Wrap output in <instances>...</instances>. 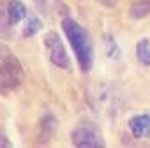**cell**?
<instances>
[{"mask_svg":"<svg viewBox=\"0 0 150 148\" xmlns=\"http://www.w3.org/2000/svg\"><path fill=\"white\" fill-rule=\"evenodd\" d=\"M23 83V67L13 55H6L0 63V95H9Z\"/></svg>","mask_w":150,"mask_h":148,"instance_id":"obj_2","label":"cell"},{"mask_svg":"<svg viewBox=\"0 0 150 148\" xmlns=\"http://www.w3.org/2000/svg\"><path fill=\"white\" fill-rule=\"evenodd\" d=\"M41 28H42L41 20H39L37 16L30 14V16H28V20H27V25H25V28H23V37H34Z\"/></svg>","mask_w":150,"mask_h":148,"instance_id":"obj_10","label":"cell"},{"mask_svg":"<svg viewBox=\"0 0 150 148\" xmlns=\"http://www.w3.org/2000/svg\"><path fill=\"white\" fill-rule=\"evenodd\" d=\"M6 11H7V16H9V21L13 23V25H18L23 18H27V6L21 2V0H9L7 2V7H6Z\"/></svg>","mask_w":150,"mask_h":148,"instance_id":"obj_7","label":"cell"},{"mask_svg":"<svg viewBox=\"0 0 150 148\" xmlns=\"http://www.w3.org/2000/svg\"><path fill=\"white\" fill-rule=\"evenodd\" d=\"M11 27L13 23L9 21V16H7V11H0V37H9V32H11Z\"/></svg>","mask_w":150,"mask_h":148,"instance_id":"obj_11","label":"cell"},{"mask_svg":"<svg viewBox=\"0 0 150 148\" xmlns=\"http://www.w3.org/2000/svg\"><path fill=\"white\" fill-rule=\"evenodd\" d=\"M44 48L48 49V56L51 60L53 65H57L58 69H69L71 62H69V55L65 51V46L60 39V35L57 32H48L44 34Z\"/></svg>","mask_w":150,"mask_h":148,"instance_id":"obj_4","label":"cell"},{"mask_svg":"<svg viewBox=\"0 0 150 148\" xmlns=\"http://www.w3.org/2000/svg\"><path fill=\"white\" fill-rule=\"evenodd\" d=\"M129 16L132 20H143L150 16V0H138L129 7Z\"/></svg>","mask_w":150,"mask_h":148,"instance_id":"obj_8","label":"cell"},{"mask_svg":"<svg viewBox=\"0 0 150 148\" xmlns=\"http://www.w3.org/2000/svg\"><path fill=\"white\" fill-rule=\"evenodd\" d=\"M0 146H11V141H7V137L4 136V134H0Z\"/></svg>","mask_w":150,"mask_h":148,"instance_id":"obj_13","label":"cell"},{"mask_svg":"<svg viewBox=\"0 0 150 148\" xmlns=\"http://www.w3.org/2000/svg\"><path fill=\"white\" fill-rule=\"evenodd\" d=\"M71 143L78 148H103L106 146L99 127L94 122H80L71 132Z\"/></svg>","mask_w":150,"mask_h":148,"instance_id":"obj_3","label":"cell"},{"mask_svg":"<svg viewBox=\"0 0 150 148\" xmlns=\"http://www.w3.org/2000/svg\"><path fill=\"white\" fill-rule=\"evenodd\" d=\"M127 127L136 139L150 137V113H143V115H136V116L129 118Z\"/></svg>","mask_w":150,"mask_h":148,"instance_id":"obj_6","label":"cell"},{"mask_svg":"<svg viewBox=\"0 0 150 148\" xmlns=\"http://www.w3.org/2000/svg\"><path fill=\"white\" fill-rule=\"evenodd\" d=\"M136 56L139 63L150 67V41L148 39H139L136 44Z\"/></svg>","mask_w":150,"mask_h":148,"instance_id":"obj_9","label":"cell"},{"mask_svg":"<svg viewBox=\"0 0 150 148\" xmlns=\"http://www.w3.org/2000/svg\"><path fill=\"white\" fill-rule=\"evenodd\" d=\"M35 2H37V6L42 9V7H44V4H46V0H35Z\"/></svg>","mask_w":150,"mask_h":148,"instance_id":"obj_14","label":"cell"},{"mask_svg":"<svg viewBox=\"0 0 150 148\" xmlns=\"http://www.w3.org/2000/svg\"><path fill=\"white\" fill-rule=\"evenodd\" d=\"M62 28H64V34L67 35V41H69L74 55H76L80 69L83 72H88L92 69V62H94V48H92L88 32L72 18H64Z\"/></svg>","mask_w":150,"mask_h":148,"instance_id":"obj_1","label":"cell"},{"mask_svg":"<svg viewBox=\"0 0 150 148\" xmlns=\"http://www.w3.org/2000/svg\"><path fill=\"white\" fill-rule=\"evenodd\" d=\"M57 127H58V120L51 115V113H46L42 115L39 125H37V144H46L50 143V139L55 136L57 132Z\"/></svg>","mask_w":150,"mask_h":148,"instance_id":"obj_5","label":"cell"},{"mask_svg":"<svg viewBox=\"0 0 150 148\" xmlns=\"http://www.w3.org/2000/svg\"><path fill=\"white\" fill-rule=\"evenodd\" d=\"M97 4H101L103 7H108V9H111V7H115L117 4H118V0H96Z\"/></svg>","mask_w":150,"mask_h":148,"instance_id":"obj_12","label":"cell"}]
</instances>
